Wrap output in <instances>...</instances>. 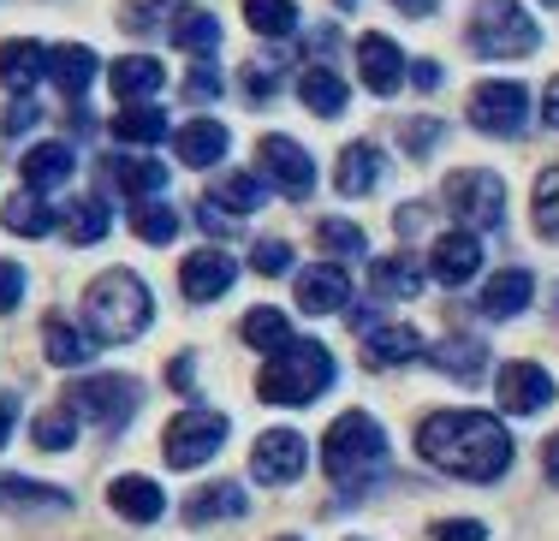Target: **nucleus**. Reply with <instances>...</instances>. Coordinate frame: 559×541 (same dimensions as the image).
Listing matches in <instances>:
<instances>
[{
  "mask_svg": "<svg viewBox=\"0 0 559 541\" xmlns=\"http://www.w3.org/2000/svg\"><path fill=\"white\" fill-rule=\"evenodd\" d=\"M238 339H245V346H257V351H286L298 334H292L286 310H274V303H262V310H250V315H245V327H238Z\"/></svg>",
  "mask_w": 559,
  "mask_h": 541,
  "instance_id": "nucleus-34",
  "label": "nucleus"
},
{
  "mask_svg": "<svg viewBox=\"0 0 559 541\" xmlns=\"http://www.w3.org/2000/svg\"><path fill=\"white\" fill-rule=\"evenodd\" d=\"M495 393H500V411L506 417H536V411H548V405H554V375L542 363L518 358V363L500 369Z\"/></svg>",
  "mask_w": 559,
  "mask_h": 541,
  "instance_id": "nucleus-11",
  "label": "nucleus"
},
{
  "mask_svg": "<svg viewBox=\"0 0 559 541\" xmlns=\"http://www.w3.org/2000/svg\"><path fill=\"white\" fill-rule=\"evenodd\" d=\"M197 220H203V232H215V239H226V232H238V215H226V208L215 203V196H203V203H197Z\"/></svg>",
  "mask_w": 559,
  "mask_h": 541,
  "instance_id": "nucleus-47",
  "label": "nucleus"
},
{
  "mask_svg": "<svg viewBox=\"0 0 559 541\" xmlns=\"http://www.w3.org/2000/svg\"><path fill=\"white\" fill-rule=\"evenodd\" d=\"M399 137H405L411 155H429L435 143H441V125H435V120H405V131H399Z\"/></svg>",
  "mask_w": 559,
  "mask_h": 541,
  "instance_id": "nucleus-46",
  "label": "nucleus"
},
{
  "mask_svg": "<svg viewBox=\"0 0 559 541\" xmlns=\"http://www.w3.org/2000/svg\"><path fill=\"white\" fill-rule=\"evenodd\" d=\"M226 446V417L221 411H203V405H191V411H179L167 422V434H162V458L173 470H197V465H209Z\"/></svg>",
  "mask_w": 559,
  "mask_h": 541,
  "instance_id": "nucleus-7",
  "label": "nucleus"
},
{
  "mask_svg": "<svg viewBox=\"0 0 559 541\" xmlns=\"http://www.w3.org/2000/svg\"><path fill=\"white\" fill-rule=\"evenodd\" d=\"M429 363L441 369V375H452V381H476L488 369V346L483 339L452 334V339H441V346H429Z\"/></svg>",
  "mask_w": 559,
  "mask_h": 541,
  "instance_id": "nucleus-30",
  "label": "nucleus"
},
{
  "mask_svg": "<svg viewBox=\"0 0 559 541\" xmlns=\"http://www.w3.org/2000/svg\"><path fill=\"white\" fill-rule=\"evenodd\" d=\"M108 84H114V96L126 101V108H138V101H150L155 89L167 84V72H162V60H150V55H126V60H114Z\"/></svg>",
  "mask_w": 559,
  "mask_h": 541,
  "instance_id": "nucleus-20",
  "label": "nucleus"
},
{
  "mask_svg": "<svg viewBox=\"0 0 559 541\" xmlns=\"http://www.w3.org/2000/svg\"><path fill=\"white\" fill-rule=\"evenodd\" d=\"M476 268H483V239H476V232H447V239H435L429 274L441 286H464Z\"/></svg>",
  "mask_w": 559,
  "mask_h": 541,
  "instance_id": "nucleus-16",
  "label": "nucleus"
},
{
  "mask_svg": "<svg viewBox=\"0 0 559 541\" xmlns=\"http://www.w3.org/2000/svg\"><path fill=\"white\" fill-rule=\"evenodd\" d=\"M215 203L226 208V215H238V220H245L250 208L262 203V179H250V173H226V179L215 184Z\"/></svg>",
  "mask_w": 559,
  "mask_h": 541,
  "instance_id": "nucleus-41",
  "label": "nucleus"
},
{
  "mask_svg": "<svg viewBox=\"0 0 559 541\" xmlns=\"http://www.w3.org/2000/svg\"><path fill=\"white\" fill-rule=\"evenodd\" d=\"M102 167H108V179L131 196V203H150V196L167 184V167L150 161V155H114V161H102Z\"/></svg>",
  "mask_w": 559,
  "mask_h": 541,
  "instance_id": "nucleus-24",
  "label": "nucleus"
},
{
  "mask_svg": "<svg viewBox=\"0 0 559 541\" xmlns=\"http://www.w3.org/2000/svg\"><path fill=\"white\" fill-rule=\"evenodd\" d=\"M369 286H376V298H417L423 286H429V262H417V256H381L376 268H369Z\"/></svg>",
  "mask_w": 559,
  "mask_h": 541,
  "instance_id": "nucleus-23",
  "label": "nucleus"
},
{
  "mask_svg": "<svg viewBox=\"0 0 559 541\" xmlns=\"http://www.w3.org/2000/svg\"><path fill=\"white\" fill-rule=\"evenodd\" d=\"M60 232L72 244H102L108 239V203L102 196H78L72 208H60Z\"/></svg>",
  "mask_w": 559,
  "mask_h": 541,
  "instance_id": "nucleus-35",
  "label": "nucleus"
},
{
  "mask_svg": "<svg viewBox=\"0 0 559 541\" xmlns=\"http://www.w3.org/2000/svg\"><path fill=\"white\" fill-rule=\"evenodd\" d=\"M405 55H399V43L388 36H357V77H364L369 96H393L399 84H405Z\"/></svg>",
  "mask_w": 559,
  "mask_h": 541,
  "instance_id": "nucleus-14",
  "label": "nucleus"
},
{
  "mask_svg": "<svg viewBox=\"0 0 559 541\" xmlns=\"http://www.w3.org/2000/svg\"><path fill=\"white\" fill-rule=\"evenodd\" d=\"M43 77H48V48L43 43H31V36L0 43V84H7L12 96H31Z\"/></svg>",
  "mask_w": 559,
  "mask_h": 541,
  "instance_id": "nucleus-17",
  "label": "nucleus"
},
{
  "mask_svg": "<svg viewBox=\"0 0 559 541\" xmlns=\"http://www.w3.org/2000/svg\"><path fill=\"white\" fill-rule=\"evenodd\" d=\"M542 31L518 0H476L471 7V48L483 60H524L536 55Z\"/></svg>",
  "mask_w": 559,
  "mask_h": 541,
  "instance_id": "nucleus-5",
  "label": "nucleus"
},
{
  "mask_svg": "<svg viewBox=\"0 0 559 541\" xmlns=\"http://www.w3.org/2000/svg\"><path fill=\"white\" fill-rule=\"evenodd\" d=\"M286 541H298V536H286Z\"/></svg>",
  "mask_w": 559,
  "mask_h": 541,
  "instance_id": "nucleus-59",
  "label": "nucleus"
},
{
  "mask_svg": "<svg viewBox=\"0 0 559 541\" xmlns=\"http://www.w3.org/2000/svg\"><path fill=\"white\" fill-rule=\"evenodd\" d=\"M441 196H447V208L464 220V227L495 232L506 220V184H500V173H488V167H459Z\"/></svg>",
  "mask_w": 559,
  "mask_h": 541,
  "instance_id": "nucleus-8",
  "label": "nucleus"
},
{
  "mask_svg": "<svg viewBox=\"0 0 559 541\" xmlns=\"http://www.w3.org/2000/svg\"><path fill=\"white\" fill-rule=\"evenodd\" d=\"M322 465H328V482L340 488H369V477H381L388 465V434L369 411H345L334 417V429L322 434Z\"/></svg>",
  "mask_w": 559,
  "mask_h": 541,
  "instance_id": "nucleus-3",
  "label": "nucleus"
},
{
  "mask_svg": "<svg viewBox=\"0 0 559 541\" xmlns=\"http://www.w3.org/2000/svg\"><path fill=\"white\" fill-rule=\"evenodd\" d=\"M173 43H179L185 55H215V48H221V24H215V12H191V7H179V12H173Z\"/></svg>",
  "mask_w": 559,
  "mask_h": 541,
  "instance_id": "nucleus-36",
  "label": "nucleus"
},
{
  "mask_svg": "<svg viewBox=\"0 0 559 541\" xmlns=\"http://www.w3.org/2000/svg\"><path fill=\"white\" fill-rule=\"evenodd\" d=\"M245 19L257 36H292L298 31V7H292V0H245Z\"/></svg>",
  "mask_w": 559,
  "mask_h": 541,
  "instance_id": "nucleus-40",
  "label": "nucleus"
},
{
  "mask_svg": "<svg viewBox=\"0 0 559 541\" xmlns=\"http://www.w3.org/2000/svg\"><path fill=\"white\" fill-rule=\"evenodd\" d=\"M250 268H257V274H286V268H292V244L262 239L257 250H250Z\"/></svg>",
  "mask_w": 559,
  "mask_h": 541,
  "instance_id": "nucleus-44",
  "label": "nucleus"
},
{
  "mask_svg": "<svg viewBox=\"0 0 559 541\" xmlns=\"http://www.w3.org/2000/svg\"><path fill=\"white\" fill-rule=\"evenodd\" d=\"M31 434H36V446H43V453H66V446L78 441V411H72L66 399L48 405V411L31 422Z\"/></svg>",
  "mask_w": 559,
  "mask_h": 541,
  "instance_id": "nucleus-38",
  "label": "nucleus"
},
{
  "mask_svg": "<svg viewBox=\"0 0 559 541\" xmlns=\"http://www.w3.org/2000/svg\"><path fill=\"white\" fill-rule=\"evenodd\" d=\"M114 137H119V143H138V149H150V143L167 137V113H162V108H119Z\"/></svg>",
  "mask_w": 559,
  "mask_h": 541,
  "instance_id": "nucleus-37",
  "label": "nucleus"
},
{
  "mask_svg": "<svg viewBox=\"0 0 559 541\" xmlns=\"http://www.w3.org/2000/svg\"><path fill=\"white\" fill-rule=\"evenodd\" d=\"M530 298H536V280H530L524 268H500L495 280L483 286V315L488 322H512V315L530 310Z\"/></svg>",
  "mask_w": 559,
  "mask_h": 541,
  "instance_id": "nucleus-19",
  "label": "nucleus"
},
{
  "mask_svg": "<svg viewBox=\"0 0 559 541\" xmlns=\"http://www.w3.org/2000/svg\"><path fill=\"white\" fill-rule=\"evenodd\" d=\"M542 113H548V125L559 131V77H554V84H548V101H542Z\"/></svg>",
  "mask_w": 559,
  "mask_h": 541,
  "instance_id": "nucleus-56",
  "label": "nucleus"
},
{
  "mask_svg": "<svg viewBox=\"0 0 559 541\" xmlns=\"http://www.w3.org/2000/svg\"><path fill=\"white\" fill-rule=\"evenodd\" d=\"M376 179H381V149L376 143H345L340 167H334V191L340 196H364V191H376Z\"/></svg>",
  "mask_w": 559,
  "mask_h": 541,
  "instance_id": "nucleus-25",
  "label": "nucleus"
},
{
  "mask_svg": "<svg viewBox=\"0 0 559 541\" xmlns=\"http://www.w3.org/2000/svg\"><path fill=\"white\" fill-rule=\"evenodd\" d=\"M167 381H173V387H179V393H191V381H197V363H191V358H173Z\"/></svg>",
  "mask_w": 559,
  "mask_h": 541,
  "instance_id": "nucleus-53",
  "label": "nucleus"
},
{
  "mask_svg": "<svg viewBox=\"0 0 559 541\" xmlns=\"http://www.w3.org/2000/svg\"><path fill=\"white\" fill-rule=\"evenodd\" d=\"M316 244L328 250V256H364V232L352 227V220H322V227H316Z\"/></svg>",
  "mask_w": 559,
  "mask_h": 541,
  "instance_id": "nucleus-43",
  "label": "nucleus"
},
{
  "mask_svg": "<svg viewBox=\"0 0 559 541\" xmlns=\"http://www.w3.org/2000/svg\"><path fill=\"white\" fill-rule=\"evenodd\" d=\"M233 280H238V262L226 256V250H191V256L179 262V292L191 303H215Z\"/></svg>",
  "mask_w": 559,
  "mask_h": 541,
  "instance_id": "nucleus-13",
  "label": "nucleus"
},
{
  "mask_svg": "<svg viewBox=\"0 0 559 541\" xmlns=\"http://www.w3.org/2000/svg\"><path fill=\"white\" fill-rule=\"evenodd\" d=\"M36 120H43V113H36V101H31V96H19V101L7 108V137H19V131H31Z\"/></svg>",
  "mask_w": 559,
  "mask_h": 541,
  "instance_id": "nucleus-50",
  "label": "nucleus"
},
{
  "mask_svg": "<svg viewBox=\"0 0 559 541\" xmlns=\"http://www.w3.org/2000/svg\"><path fill=\"white\" fill-rule=\"evenodd\" d=\"M393 7H399V12H411V19H429V12L441 7V0H393Z\"/></svg>",
  "mask_w": 559,
  "mask_h": 541,
  "instance_id": "nucleus-55",
  "label": "nucleus"
},
{
  "mask_svg": "<svg viewBox=\"0 0 559 541\" xmlns=\"http://www.w3.org/2000/svg\"><path fill=\"white\" fill-rule=\"evenodd\" d=\"M66 405L78 411V422H96V429H126L131 417H138L143 405V387L131 375H84L72 393H66Z\"/></svg>",
  "mask_w": 559,
  "mask_h": 541,
  "instance_id": "nucleus-6",
  "label": "nucleus"
},
{
  "mask_svg": "<svg viewBox=\"0 0 559 541\" xmlns=\"http://www.w3.org/2000/svg\"><path fill=\"white\" fill-rule=\"evenodd\" d=\"M334 387V351L322 339H292L286 351H274L257 375L262 405H310Z\"/></svg>",
  "mask_w": 559,
  "mask_h": 541,
  "instance_id": "nucleus-4",
  "label": "nucleus"
},
{
  "mask_svg": "<svg viewBox=\"0 0 559 541\" xmlns=\"http://www.w3.org/2000/svg\"><path fill=\"white\" fill-rule=\"evenodd\" d=\"M226 143H233V137H226L221 120H191L179 137H173V149H179L185 167H215L221 155H226Z\"/></svg>",
  "mask_w": 559,
  "mask_h": 541,
  "instance_id": "nucleus-29",
  "label": "nucleus"
},
{
  "mask_svg": "<svg viewBox=\"0 0 559 541\" xmlns=\"http://www.w3.org/2000/svg\"><path fill=\"white\" fill-rule=\"evenodd\" d=\"M345 96H352V89H345V77L334 72V65H310V72L298 77V101L310 113H322V120H334V113L345 108Z\"/></svg>",
  "mask_w": 559,
  "mask_h": 541,
  "instance_id": "nucleus-32",
  "label": "nucleus"
},
{
  "mask_svg": "<svg viewBox=\"0 0 559 541\" xmlns=\"http://www.w3.org/2000/svg\"><path fill=\"white\" fill-rule=\"evenodd\" d=\"M221 96V72L215 65H191V77H185V101H215Z\"/></svg>",
  "mask_w": 559,
  "mask_h": 541,
  "instance_id": "nucleus-45",
  "label": "nucleus"
},
{
  "mask_svg": "<svg viewBox=\"0 0 559 541\" xmlns=\"http://www.w3.org/2000/svg\"><path fill=\"white\" fill-rule=\"evenodd\" d=\"M48 77H55L66 96H84L90 77H96V55H90L84 43H60V48H48Z\"/></svg>",
  "mask_w": 559,
  "mask_h": 541,
  "instance_id": "nucleus-33",
  "label": "nucleus"
},
{
  "mask_svg": "<svg viewBox=\"0 0 559 541\" xmlns=\"http://www.w3.org/2000/svg\"><path fill=\"white\" fill-rule=\"evenodd\" d=\"M304 465H310V441H304L298 429H269L257 434V453H250V477L269 482V488H286L304 477Z\"/></svg>",
  "mask_w": 559,
  "mask_h": 541,
  "instance_id": "nucleus-10",
  "label": "nucleus"
},
{
  "mask_svg": "<svg viewBox=\"0 0 559 541\" xmlns=\"http://www.w3.org/2000/svg\"><path fill=\"white\" fill-rule=\"evenodd\" d=\"M530 120V89L512 84V77H488V84L471 89V125L488 131V137H518Z\"/></svg>",
  "mask_w": 559,
  "mask_h": 541,
  "instance_id": "nucleus-9",
  "label": "nucleus"
},
{
  "mask_svg": "<svg viewBox=\"0 0 559 541\" xmlns=\"http://www.w3.org/2000/svg\"><path fill=\"white\" fill-rule=\"evenodd\" d=\"M536 232L542 239H559V167H548V173L536 179Z\"/></svg>",
  "mask_w": 559,
  "mask_h": 541,
  "instance_id": "nucleus-42",
  "label": "nucleus"
},
{
  "mask_svg": "<svg viewBox=\"0 0 559 541\" xmlns=\"http://www.w3.org/2000/svg\"><path fill=\"white\" fill-rule=\"evenodd\" d=\"M0 506L7 512H66L72 494L48 488V482H31V477H0Z\"/></svg>",
  "mask_w": 559,
  "mask_h": 541,
  "instance_id": "nucleus-31",
  "label": "nucleus"
},
{
  "mask_svg": "<svg viewBox=\"0 0 559 541\" xmlns=\"http://www.w3.org/2000/svg\"><path fill=\"white\" fill-rule=\"evenodd\" d=\"M72 179V143H36L31 155H24V191H60V184Z\"/></svg>",
  "mask_w": 559,
  "mask_h": 541,
  "instance_id": "nucleus-26",
  "label": "nucleus"
},
{
  "mask_svg": "<svg viewBox=\"0 0 559 541\" xmlns=\"http://www.w3.org/2000/svg\"><path fill=\"white\" fill-rule=\"evenodd\" d=\"M108 506L131 524H155L167 512V494H162V482H150V477H114L108 482Z\"/></svg>",
  "mask_w": 559,
  "mask_h": 541,
  "instance_id": "nucleus-18",
  "label": "nucleus"
},
{
  "mask_svg": "<svg viewBox=\"0 0 559 541\" xmlns=\"http://www.w3.org/2000/svg\"><path fill=\"white\" fill-rule=\"evenodd\" d=\"M245 84H250V96H269V89H274V65H269V60H257Z\"/></svg>",
  "mask_w": 559,
  "mask_h": 541,
  "instance_id": "nucleus-51",
  "label": "nucleus"
},
{
  "mask_svg": "<svg viewBox=\"0 0 559 541\" xmlns=\"http://www.w3.org/2000/svg\"><path fill=\"white\" fill-rule=\"evenodd\" d=\"M12 417H19V411H12V399H0V446H7V434H12Z\"/></svg>",
  "mask_w": 559,
  "mask_h": 541,
  "instance_id": "nucleus-57",
  "label": "nucleus"
},
{
  "mask_svg": "<svg viewBox=\"0 0 559 541\" xmlns=\"http://www.w3.org/2000/svg\"><path fill=\"white\" fill-rule=\"evenodd\" d=\"M0 227L19 232V239H48V232L60 227V215L36 191H19V196H7V208H0Z\"/></svg>",
  "mask_w": 559,
  "mask_h": 541,
  "instance_id": "nucleus-27",
  "label": "nucleus"
},
{
  "mask_svg": "<svg viewBox=\"0 0 559 541\" xmlns=\"http://www.w3.org/2000/svg\"><path fill=\"white\" fill-rule=\"evenodd\" d=\"M19 298H24V268L19 262H0V315L19 310Z\"/></svg>",
  "mask_w": 559,
  "mask_h": 541,
  "instance_id": "nucleus-49",
  "label": "nucleus"
},
{
  "mask_svg": "<svg viewBox=\"0 0 559 541\" xmlns=\"http://www.w3.org/2000/svg\"><path fill=\"white\" fill-rule=\"evenodd\" d=\"M131 232H138L143 244H173L179 239V215H173L167 203H131Z\"/></svg>",
  "mask_w": 559,
  "mask_h": 541,
  "instance_id": "nucleus-39",
  "label": "nucleus"
},
{
  "mask_svg": "<svg viewBox=\"0 0 559 541\" xmlns=\"http://www.w3.org/2000/svg\"><path fill=\"white\" fill-rule=\"evenodd\" d=\"M245 488L238 482H209V488H197L191 500H185V524L191 530H203V524H221V518H245Z\"/></svg>",
  "mask_w": 559,
  "mask_h": 541,
  "instance_id": "nucleus-21",
  "label": "nucleus"
},
{
  "mask_svg": "<svg viewBox=\"0 0 559 541\" xmlns=\"http://www.w3.org/2000/svg\"><path fill=\"white\" fill-rule=\"evenodd\" d=\"M548 7H559V0H548Z\"/></svg>",
  "mask_w": 559,
  "mask_h": 541,
  "instance_id": "nucleus-58",
  "label": "nucleus"
},
{
  "mask_svg": "<svg viewBox=\"0 0 559 541\" xmlns=\"http://www.w3.org/2000/svg\"><path fill=\"white\" fill-rule=\"evenodd\" d=\"M417 358H429L423 351V334L417 327H376V334L364 339V363L369 369H399V363H417Z\"/></svg>",
  "mask_w": 559,
  "mask_h": 541,
  "instance_id": "nucleus-22",
  "label": "nucleus"
},
{
  "mask_svg": "<svg viewBox=\"0 0 559 541\" xmlns=\"http://www.w3.org/2000/svg\"><path fill=\"white\" fill-rule=\"evenodd\" d=\"M542 470H548V482H559V434L542 446Z\"/></svg>",
  "mask_w": 559,
  "mask_h": 541,
  "instance_id": "nucleus-54",
  "label": "nucleus"
},
{
  "mask_svg": "<svg viewBox=\"0 0 559 541\" xmlns=\"http://www.w3.org/2000/svg\"><path fill=\"white\" fill-rule=\"evenodd\" d=\"M298 310H304V315L352 310V280H345L340 262H316V268H304V274H298Z\"/></svg>",
  "mask_w": 559,
  "mask_h": 541,
  "instance_id": "nucleus-15",
  "label": "nucleus"
},
{
  "mask_svg": "<svg viewBox=\"0 0 559 541\" xmlns=\"http://www.w3.org/2000/svg\"><path fill=\"white\" fill-rule=\"evenodd\" d=\"M411 84H417V89H441V65L417 60V65H411Z\"/></svg>",
  "mask_w": 559,
  "mask_h": 541,
  "instance_id": "nucleus-52",
  "label": "nucleus"
},
{
  "mask_svg": "<svg viewBox=\"0 0 559 541\" xmlns=\"http://www.w3.org/2000/svg\"><path fill=\"white\" fill-rule=\"evenodd\" d=\"M150 322H155V298H150V286H143L131 268H108V274L90 280L84 334L96 339V346H126V339H138Z\"/></svg>",
  "mask_w": 559,
  "mask_h": 541,
  "instance_id": "nucleus-2",
  "label": "nucleus"
},
{
  "mask_svg": "<svg viewBox=\"0 0 559 541\" xmlns=\"http://www.w3.org/2000/svg\"><path fill=\"white\" fill-rule=\"evenodd\" d=\"M43 351H48V363L78 369V363L96 358V339H90L84 327H72L66 315H48V322H43Z\"/></svg>",
  "mask_w": 559,
  "mask_h": 541,
  "instance_id": "nucleus-28",
  "label": "nucleus"
},
{
  "mask_svg": "<svg viewBox=\"0 0 559 541\" xmlns=\"http://www.w3.org/2000/svg\"><path fill=\"white\" fill-rule=\"evenodd\" d=\"M435 541H488V524H476V518H447V524H435Z\"/></svg>",
  "mask_w": 559,
  "mask_h": 541,
  "instance_id": "nucleus-48",
  "label": "nucleus"
},
{
  "mask_svg": "<svg viewBox=\"0 0 559 541\" xmlns=\"http://www.w3.org/2000/svg\"><path fill=\"white\" fill-rule=\"evenodd\" d=\"M417 453H423V465L447 470L459 482H495L512 470L518 446L506 434V422L488 411H435L417 429Z\"/></svg>",
  "mask_w": 559,
  "mask_h": 541,
  "instance_id": "nucleus-1",
  "label": "nucleus"
},
{
  "mask_svg": "<svg viewBox=\"0 0 559 541\" xmlns=\"http://www.w3.org/2000/svg\"><path fill=\"white\" fill-rule=\"evenodd\" d=\"M257 161H262V173H269L274 191H286V196H310L316 191V161H310V149H304V143L262 137L257 143Z\"/></svg>",
  "mask_w": 559,
  "mask_h": 541,
  "instance_id": "nucleus-12",
  "label": "nucleus"
}]
</instances>
